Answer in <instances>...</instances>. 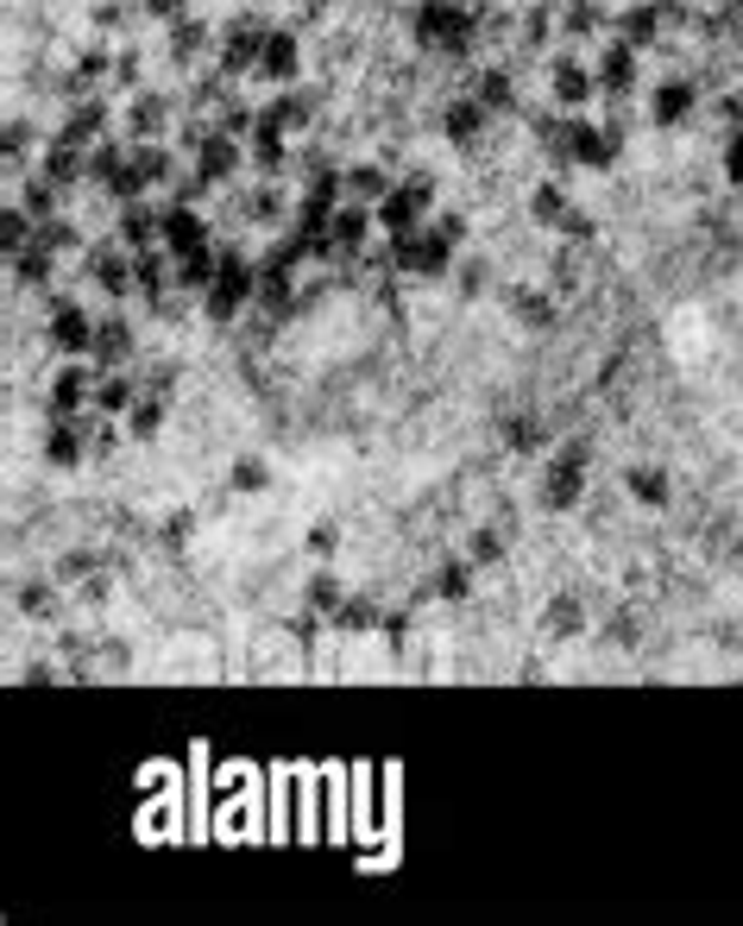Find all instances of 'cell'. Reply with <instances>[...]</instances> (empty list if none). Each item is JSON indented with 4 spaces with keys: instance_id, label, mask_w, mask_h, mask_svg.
<instances>
[{
    "instance_id": "6da1fadb",
    "label": "cell",
    "mask_w": 743,
    "mask_h": 926,
    "mask_svg": "<svg viewBox=\"0 0 743 926\" xmlns=\"http://www.w3.org/2000/svg\"><path fill=\"white\" fill-rule=\"evenodd\" d=\"M472 32H479V20H472V13H460L454 0H423V13H416V44H423V51L467 58V51H472Z\"/></svg>"
},
{
    "instance_id": "7a4b0ae2",
    "label": "cell",
    "mask_w": 743,
    "mask_h": 926,
    "mask_svg": "<svg viewBox=\"0 0 743 926\" xmlns=\"http://www.w3.org/2000/svg\"><path fill=\"white\" fill-rule=\"evenodd\" d=\"M253 296H258V265L240 259V252H221V271H215V284H208V296H202V309H208L215 322H234Z\"/></svg>"
},
{
    "instance_id": "3957f363",
    "label": "cell",
    "mask_w": 743,
    "mask_h": 926,
    "mask_svg": "<svg viewBox=\"0 0 743 926\" xmlns=\"http://www.w3.org/2000/svg\"><path fill=\"white\" fill-rule=\"evenodd\" d=\"M454 246H460V240H448V233L435 228V221H423L416 233L391 240V265H397V271H410V278H441V271L454 265Z\"/></svg>"
},
{
    "instance_id": "277c9868",
    "label": "cell",
    "mask_w": 743,
    "mask_h": 926,
    "mask_svg": "<svg viewBox=\"0 0 743 926\" xmlns=\"http://www.w3.org/2000/svg\"><path fill=\"white\" fill-rule=\"evenodd\" d=\"M157 183H176V158L157 145V139H133V158H126V177H120L114 202H139L145 190H157Z\"/></svg>"
},
{
    "instance_id": "5b68a950",
    "label": "cell",
    "mask_w": 743,
    "mask_h": 926,
    "mask_svg": "<svg viewBox=\"0 0 743 926\" xmlns=\"http://www.w3.org/2000/svg\"><path fill=\"white\" fill-rule=\"evenodd\" d=\"M429 209H435V190L423 183V177L391 183V195L378 202V228H385V240H404V233H416L423 221H429Z\"/></svg>"
},
{
    "instance_id": "8992f818",
    "label": "cell",
    "mask_w": 743,
    "mask_h": 926,
    "mask_svg": "<svg viewBox=\"0 0 743 926\" xmlns=\"http://www.w3.org/2000/svg\"><path fill=\"white\" fill-rule=\"evenodd\" d=\"M265 39H272V26L253 20V13H240L234 26H221V32H215V44H221V77L258 70V58H265Z\"/></svg>"
},
{
    "instance_id": "52a82bcc",
    "label": "cell",
    "mask_w": 743,
    "mask_h": 926,
    "mask_svg": "<svg viewBox=\"0 0 743 926\" xmlns=\"http://www.w3.org/2000/svg\"><path fill=\"white\" fill-rule=\"evenodd\" d=\"M580 492H587V447L573 442V447H561V454H554V466H548L542 504H548V511H573V504H580Z\"/></svg>"
},
{
    "instance_id": "ba28073f",
    "label": "cell",
    "mask_w": 743,
    "mask_h": 926,
    "mask_svg": "<svg viewBox=\"0 0 743 926\" xmlns=\"http://www.w3.org/2000/svg\"><path fill=\"white\" fill-rule=\"evenodd\" d=\"M51 348H58L63 360H89V353H95V322L82 315V303L51 309Z\"/></svg>"
},
{
    "instance_id": "9c48e42d",
    "label": "cell",
    "mask_w": 743,
    "mask_h": 926,
    "mask_svg": "<svg viewBox=\"0 0 743 926\" xmlns=\"http://www.w3.org/2000/svg\"><path fill=\"white\" fill-rule=\"evenodd\" d=\"M95 379L101 372L89 366V360H70V366L51 379V410H58V416H82V410L95 404Z\"/></svg>"
},
{
    "instance_id": "30bf717a",
    "label": "cell",
    "mask_w": 743,
    "mask_h": 926,
    "mask_svg": "<svg viewBox=\"0 0 743 926\" xmlns=\"http://www.w3.org/2000/svg\"><path fill=\"white\" fill-rule=\"evenodd\" d=\"M611 158H618V127H592V120H573V127H568V164L605 171Z\"/></svg>"
},
{
    "instance_id": "8fae6325",
    "label": "cell",
    "mask_w": 743,
    "mask_h": 926,
    "mask_svg": "<svg viewBox=\"0 0 743 926\" xmlns=\"http://www.w3.org/2000/svg\"><path fill=\"white\" fill-rule=\"evenodd\" d=\"M196 246H208V221L196 214V202H171L164 209V252L183 259V252H196Z\"/></svg>"
},
{
    "instance_id": "7c38bea8",
    "label": "cell",
    "mask_w": 743,
    "mask_h": 926,
    "mask_svg": "<svg viewBox=\"0 0 743 926\" xmlns=\"http://www.w3.org/2000/svg\"><path fill=\"white\" fill-rule=\"evenodd\" d=\"M89 278H95V290H108V296H126V290H133V246H95L89 252Z\"/></svg>"
},
{
    "instance_id": "4fadbf2b",
    "label": "cell",
    "mask_w": 743,
    "mask_h": 926,
    "mask_svg": "<svg viewBox=\"0 0 743 926\" xmlns=\"http://www.w3.org/2000/svg\"><path fill=\"white\" fill-rule=\"evenodd\" d=\"M82 435H89V429H82V416H58V423L44 429V461L63 466V473H70V466H82V454H89V442H82Z\"/></svg>"
},
{
    "instance_id": "5bb4252c",
    "label": "cell",
    "mask_w": 743,
    "mask_h": 926,
    "mask_svg": "<svg viewBox=\"0 0 743 926\" xmlns=\"http://www.w3.org/2000/svg\"><path fill=\"white\" fill-rule=\"evenodd\" d=\"M196 171L208 177V183H227V177L240 171V139L221 133V127H208V139L196 145Z\"/></svg>"
},
{
    "instance_id": "9a60e30c",
    "label": "cell",
    "mask_w": 743,
    "mask_h": 926,
    "mask_svg": "<svg viewBox=\"0 0 743 926\" xmlns=\"http://www.w3.org/2000/svg\"><path fill=\"white\" fill-rule=\"evenodd\" d=\"M693 101H700L693 82L668 77V82H655V95H649V120H655V127H681V120L693 114Z\"/></svg>"
},
{
    "instance_id": "2e32d148",
    "label": "cell",
    "mask_w": 743,
    "mask_h": 926,
    "mask_svg": "<svg viewBox=\"0 0 743 926\" xmlns=\"http://www.w3.org/2000/svg\"><path fill=\"white\" fill-rule=\"evenodd\" d=\"M303 120H309V101L284 89V95H272V101H265V108H258V127H253V133L291 139V133H303Z\"/></svg>"
},
{
    "instance_id": "e0dca14e",
    "label": "cell",
    "mask_w": 743,
    "mask_h": 926,
    "mask_svg": "<svg viewBox=\"0 0 743 926\" xmlns=\"http://www.w3.org/2000/svg\"><path fill=\"white\" fill-rule=\"evenodd\" d=\"M296 63H303V44H296V32H284V26H272V39H265V58H258V70H265V82H296Z\"/></svg>"
},
{
    "instance_id": "ac0fdd59",
    "label": "cell",
    "mask_w": 743,
    "mask_h": 926,
    "mask_svg": "<svg viewBox=\"0 0 743 926\" xmlns=\"http://www.w3.org/2000/svg\"><path fill=\"white\" fill-rule=\"evenodd\" d=\"M120 246H133V252H145V246H157L164 240V214H152L145 202H120Z\"/></svg>"
},
{
    "instance_id": "d6986e66",
    "label": "cell",
    "mask_w": 743,
    "mask_h": 926,
    "mask_svg": "<svg viewBox=\"0 0 743 926\" xmlns=\"http://www.w3.org/2000/svg\"><path fill=\"white\" fill-rule=\"evenodd\" d=\"M139 391H145V385H139L133 372L108 366V372L95 379V410H101V416H126V410L139 404Z\"/></svg>"
},
{
    "instance_id": "ffe728a7",
    "label": "cell",
    "mask_w": 743,
    "mask_h": 926,
    "mask_svg": "<svg viewBox=\"0 0 743 926\" xmlns=\"http://www.w3.org/2000/svg\"><path fill=\"white\" fill-rule=\"evenodd\" d=\"M89 360H101V366H126V360H133V322H126V315L95 322V353H89Z\"/></svg>"
},
{
    "instance_id": "44dd1931",
    "label": "cell",
    "mask_w": 743,
    "mask_h": 926,
    "mask_svg": "<svg viewBox=\"0 0 743 926\" xmlns=\"http://www.w3.org/2000/svg\"><path fill=\"white\" fill-rule=\"evenodd\" d=\"M599 95V70H587V63H554V101L561 108H587V101Z\"/></svg>"
},
{
    "instance_id": "7402d4cb",
    "label": "cell",
    "mask_w": 743,
    "mask_h": 926,
    "mask_svg": "<svg viewBox=\"0 0 743 926\" xmlns=\"http://www.w3.org/2000/svg\"><path fill=\"white\" fill-rule=\"evenodd\" d=\"M44 177H58L63 190H77V183H89V145H70V139H51V152H44Z\"/></svg>"
},
{
    "instance_id": "603a6c76",
    "label": "cell",
    "mask_w": 743,
    "mask_h": 926,
    "mask_svg": "<svg viewBox=\"0 0 743 926\" xmlns=\"http://www.w3.org/2000/svg\"><path fill=\"white\" fill-rule=\"evenodd\" d=\"M599 89H605V95H630V89H637V44H611L605 58H599Z\"/></svg>"
},
{
    "instance_id": "cb8c5ba5",
    "label": "cell",
    "mask_w": 743,
    "mask_h": 926,
    "mask_svg": "<svg viewBox=\"0 0 743 926\" xmlns=\"http://www.w3.org/2000/svg\"><path fill=\"white\" fill-rule=\"evenodd\" d=\"M101 133H108V108H101V101H77V108H70V120H63V133H58V139H70V145H89V152H95V145H101Z\"/></svg>"
},
{
    "instance_id": "d4e9b609",
    "label": "cell",
    "mask_w": 743,
    "mask_h": 926,
    "mask_svg": "<svg viewBox=\"0 0 743 926\" xmlns=\"http://www.w3.org/2000/svg\"><path fill=\"white\" fill-rule=\"evenodd\" d=\"M486 114H491V108H486V101H479V95H467V101H454L448 114H441V133H448V139H454V145H472V139L486 133Z\"/></svg>"
},
{
    "instance_id": "484cf974",
    "label": "cell",
    "mask_w": 743,
    "mask_h": 926,
    "mask_svg": "<svg viewBox=\"0 0 743 926\" xmlns=\"http://www.w3.org/2000/svg\"><path fill=\"white\" fill-rule=\"evenodd\" d=\"M328 233H334V252L347 259V252H366V240H372V214L366 209H334V221H328Z\"/></svg>"
},
{
    "instance_id": "4316f807",
    "label": "cell",
    "mask_w": 743,
    "mask_h": 926,
    "mask_svg": "<svg viewBox=\"0 0 743 926\" xmlns=\"http://www.w3.org/2000/svg\"><path fill=\"white\" fill-rule=\"evenodd\" d=\"M51 271H58V252L44 246V240H26L20 252H13V284H51Z\"/></svg>"
},
{
    "instance_id": "83f0119b",
    "label": "cell",
    "mask_w": 743,
    "mask_h": 926,
    "mask_svg": "<svg viewBox=\"0 0 743 926\" xmlns=\"http://www.w3.org/2000/svg\"><path fill=\"white\" fill-rule=\"evenodd\" d=\"M291 271H296V265H284L277 252L258 265V303L272 309V315H291Z\"/></svg>"
},
{
    "instance_id": "f1b7e54d",
    "label": "cell",
    "mask_w": 743,
    "mask_h": 926,
    "mask_svg": "<svg viewBox=\"0 0 743 926\" xmlns=\"http://www.w3.org/2000/svg\"><path fill=\"white\" fill-rule=\"evenodd\" d=\"M215 271H221V252H215V246H196V252H183V259H176V290H202V296H208V284H215Z\"/></svg>"
},
{
    "instance_id": "f546056e",
    "label": "cell",
    "mask_w": 743,
    "mask_h": 926,
    "mask_svg": "<svg viewBox=\"0 0 743 926\" xmlns=\"http://www.w3.org/2000/svg\"><path fill=\"white\" fill-rule=\"evenodd\" d=\"M126 158H133V145H114V139L95 145V152H89V183H95V190H114L120 177H126Z\"/></svg>"
},
{
    "instance_id": "4dcf8cb0",
    "label": "cell",
    "mask_w": 743,
    "mask_h": 926,
    "mask_svg": "<svg viewBox=\"0 0 743 926\" xmlns=\"http://www.w3.org/2000/svg\"><path fill=\"white\" fill-rule=\"evenodd\" d=\"M618 39L637 44V51H643V44H655V39H662V7H649V0H643V7H630L624 20H618Z\"/></svg>"
},
{
    "instance_id": "1f68e13d",
    "label": "cell",
    "mask_w": 743,
    "mask_h": 926,
    "mask_svg": "<svg viewBox=\"0 0 743 926\" xmlns=\"http://www.w3.org/2000/svg\"><path fill=\"white\" fill-rule=\"evenodd\" d=\"M126 127H133V139H157L164 127H171V101L164 95H139L133 114H126Z\"/></svg>"
},
{
    "instance_id": "d6a6232c",
    "label": "cell",
    "mask_w": 743,
    "mask_h": 926,
    "mask_svg": "<svg viewBox=\"0 0 743 926\" xmlns=\"http://www.w3.org/2000/svg\"><path fill=\"white\" fill-rule=\"evenodd\" d=\"M164 404H171V397H157V391H139V404L126 410V435H133V442H152L157 423H164Z\"/></svg>"
},
{
    "instance_id": "836d02e7",
    "label": "cell",
    "mask_w": 743,
    "mask_h": 926,
    "mask_svg": "<svg viewBox=\"0 0 743 926\" xmlns=\"http://www.w3.org/2000/svg\"><path fill=\"white\" fill-rule=\"evenodd\" d=\"M208 39H215V26L190 20V13H176V20H171V58H176V63H190Z\"/></svg>"
},
{
    "instance_id": "e575fe53",
    "label": "cell",
    "mask_w": 743,
    "mask_h": 926,
    "mask_svg": "<svg viewBox=\"0 0 743 926\" xmlns=\"http://www.w3.org/2000/svg\"><path fill=\"white\" fill-rule=\"evenodd\" d=\"M347 195H359V202H385V195H391V177L378 171V164H353V171H347Z\"/></svg>"
},
{
    "instance_id": "d590c367",
    "label": "cell",
    "mask_w": 743,
    "mask_h": 926,
    "mask_svg": "<svg viewBox=\"0 0 743 926\" xmlns=\"http://www.w3.org/2000/svg\"><path fill=\"white\" fill-rule=\"evenodd\" d=\"M32 233H39V221L26 214V202H20V209H7V214H0V252H7V259H13V252H20L26 240H32Z\"/></svg>"
},
{
    "instance_id": "8d00e7d4",
    "label": "cell",
    "mask_w": 743,
    "mask_h": 926,
    "mask_svg": "<svg viewBox=\"0 0 743 926\" xmlns=\"http://www.w3.org/2000/svg\"><path fill=\"white\" fill-rule=\"evenodd\" d=\"M58 195H63L58 177H32V183H26V214H32V221H51V214H58Z\"/></svg>"
},
{
    "instance_id": "74e56055",
    "label": "cell",
    "mask_w": 743,
    "mask_h": 926,
    "mask_svg": "<svg viewBox=\"0 0 743 926\" xmlns=\"http://www.w3.org/2000/svg\"><path fill=\"white\" fill-rule=\"evenodd\" d=\"M630 499H643V504H668V473L662 466H630Z\"/></svg>"
},
{
    "instance_id": "f35d334b",
    "label": "cell",
    "mask_w": 743,
    "mask_h": 926,
    "mask_svg": "<svg viewBox=\"0 0 743 926\" xmlns=\"http://www.w3.org/2000/svg\"><path fill=\"white\" fill-rule=\"evenodd\" d=\"M505 442L517 447V454H536V447L548 442V429H542V416H510L505 423Z\"/></svg>"
},
{
    "instance_id": "ab89813d",
    "label": "cell",
    "mask_w": 743,
    "mask_h": 926,
    "mask_svg": "<svg viewBox=\"0 0 743 926\" xmlns=\"http://www.w3.org/2000/svg\"><path fill=\"white\" fill-rule=\"evenodd\" d=\"M472 95H479L491 114H498V108H510V101H517V89H510L505 70H486V77H472Z\"/></svg>"
},
{
    "instance_id": "60d3db41",
    "label": "cell",
    "mask_w": 743,
    "mask_h": 926,
    "mask_svg": "<svg viewBox=\"0 0 743 926\" xmlns=\"http://www.w3.org/2000/svg\"><path fill=\"white\" fill-rule=\"evenodd\" d=\"M253 164H258L265 177H277L284 164H291V145H284V139H272V133H253Z\"/></svg>"
},
{
    "instance_id": "b9f144b4",
    "label": "cell",
    "mask_w": 743,
    "mask_h": 926,
    "mask_svg": "<svg viewBox=\"0 0 743 926\" xmlns=\"http://www.w3.org/2000/svg\"><path fill=\"white\" fill-rule=\"evenodd\" d=\"M529 214H536V221H568V195L554 190V183H536V195H529Z\"/></svg>"
},
{
    "instance_id": "7bdbcfd3",
    "label": "cell",
    "mask_w": 743,
    "mask_h": 926,
    "mask_svg": "<svg viewBox=\"0 0 743 926\" xmlns=\"http://www.w3.org/2000/svg\"><path fill=\"white\" fill-rule=\"evenodd\" d=\"M32 240H44V246H51V252H70V246H82V233L70 228L63 214H51V221H39V233H32Z\"/></svg>"
},
{
    "instance_id": "ee69618b",
    "label": "cell",
    "mask_w": 743,
    "mask_h": 926,
    "mask_svg": "<svg viewBox=\"0 0 743 926\" xmlns=\"http://www.w3.org/2000/svg\"><path fill=\"white\" fill-rule=\"evenodd\" d=\"M309 605H315V612H328V617H340V605H347V598H340V580H334V574H315V580H309Z\"/></svg>"
},
{
    "instance_id": "f6af8a7d",
    "label": "cell",
    "mask_w": 743,
    "mask_h": 926,
    "mask_svg": "<svg viewBox=\"0 0 743 926\" xmlns=\"http://www.w3.org/2000/svg\"><path fill=\"white\" fill-rule=\"evenodd\" d=\"M26 145H32V127H26V120H7V127H0V152H7V164H20Z\"/></svg>"
},
{
    "instance_id": "bcb514c9",
    "label": "cell",
    "mask_w": 743,
    "mask_h": 926,
    "mask_svg": "<svg viewBox=\"0 0 743 926\" xmlns=\"http://www.w3.org/2000/svg\"><path fill=\"white\" fill-rule=\"evenodd\" d=\"M429 586H435L441 598H467V593H472V586H467V567H460V561H448V567H441Z\"/></svg>"
},
{
    "instance_id": "7dc6e473",
    "label": "cell",
    "mask_w": 743,
    "mask_h": 926,
    "mask_svg": "<svg viewBox=\"0 0 743 926\" xmlns=\"http://www.w3.org/2000/svg\"><path fill=\"white\" fill-rule=\"evenodd\" d=\"M568 127L573 120H536V139H542L554 158H568Z\"/></svg>"
},
{
    "instance_id": "c3c4849f",
    "label": "cell",
    "mask_w": 743,
    "mask_h": 926,
    "mask_svg": "<svg viewBox=\"0 0 743 926\" xmlns=\"http://www.w3.org/2000/svg\"><path fill=\"white\" fill-rule=\"evenodd\" d=\"M265 461H234V492H265Z\"/></svg>"
},
{
    "instance_id": "681fc988",
    "label": "cell",
    "mask_w": 743,
    "mask_h": 926,
    "mask_svg": "<svg viewBox=\"0 0 743 926\" xmlns=\"http://www.w3.org/2000/svg\"><path fill=\"white\" fill-rule=\"evenodd\" d=\"M517 315H523L529 329H548V322H554V309H548V296H536V290H529V296H517Z\"/></svg>"
},
{
    "instance_id": "f907efd6",
    "label": "cell",
    "mask_w": 743,
    "mask_h": 926,
    "mask_svg": "<svg viewBox=\"0 0 743 926\" xmlns=\"http://www.w3.org/2000/svg\"><path fill=\"white\" fill-rule=\"evenodd\" d=\"M108 70H114V63L101 58V51H89V58L77 63V70H70V89H82V82H95V77H108Z\"/></svg>"
},
{
    "instance_id": "816d5d0a",
    "label": "cell",
    "mask_w": 743,
    "mask_h": 926,
    "mask_svg": "<svg viewBox=\"0 0 743 926\" xmlns=\"http://www.w3.org/2000/svg\"><path fill=\"white\" fill-rule=\"evenodd\" d=\"M246 214H253V221H277V214H284V195H277V190H258L253 202H246Z\"/></svg>"
},
{
    "instance_id": "f5cc1de1",
    "label": "cell",
    "mask_w": 743,
    "mask_h": 926,
    "mask_svg": "<svg viewBox=\"0 0 743 926\" xmlns=\"http://www.w3.org/2000/svg\"><path fill=\"white\" fill-rule=\"evenodd\" d=\"M599 20H605L599 7H568V32H573V39H587V32H599Z\"/></svg>"
},
{
    "instance_id": "db71d44e",
    "label": "cell",
    "mask_w": 743,
    "mask_h": 926,
    "mask_svg": "<svg viewBox=\"0 0 743 926\" xmlns=\"http://www.w3.org/2000/svg\"><path fill=\"white\" fill-rule=\"evenodd\" d=\"M505 555V542H498V530H479V536H472V561H479V567H491V561Z\"/></svg>"
},
{
    "instance_id": "11a10c76",
    "label": "cell",
    "mask_w": 743,
    "mask_h": 926,
    "mask_svg": "<svg viewBox=\"0 0 743 926\" xmlns=\"http://www.w3.org/2000/svg\"><path fill=\"white\" fill-rule=\"evenodd\" d=\"M309 548H315V555H334V548H340V530H334V523H315V530H309Z\"/></svg>"
},
{
    "instance_id": "9f6ffc18",
    "label": "cell",
    "mask_w": 743,
    "mask_h": 926,
    "mask_svg": "<svg viewBox=\"0 0 743 926\" xmlns=\"http://www.w3.org/2000/svg\"><path fill=\"white\" fill-rule=\"evenodd\" d=\"M724 171H731V183H743V133H731V145H724Z\"/></svg>"
},
{
    "instance_id": "6f0895ef",
    "label": "cell",
    "mask_w": 743,
    "mask_h": 926,
    "mask_svg": "<svg viewBox=\"0 0 743 926\" xmlns=\"http://www.w3.org/2000/svg\"><path fill=\"white\" fill-rule=\"evenodd\" d=\"M89 435H95V442H89L95 454H114V442H120V429H114V423H95Z\"/></svg>"
},
{
    "instance_id": "680465c9",
    "label": "cell",
    "mask_w": 743,
    "mask_h": 926,
    "mask_svg": "<svg viewBox=\"0 0 743 926\" xmlns=\"http://www.w3.org/2000/svg\"><path fill=\"white\" fill-rule=\"evenodd\" d=\"M190 530H196V517H190V511H176V517L164 523V542H183V536H190Z\"/></svg>"
},
{
    "instance_id": "91938a15",
    "label": "cell",
    "mask_w": 743,
    "mask_h": 926,
    "mask_svg": "<svg viewBox=\"0 0 743 926\" xmlns=\"http://www.w3.org/2000/svg\"><path fill=\"white\" fill-rule=\"evenodd\" d=\"M20 605H26V612H51V593H44V586H26V593H20Z\"/></svg>"
},
{
    "instance_id": "94428289",
    "label": "cell",
    "mask_w": 743,
    "mask_h": 926,
    "mask_svg": "<svg viewBox=\"0 0 743 926\" xmlns=\"http://www.w3.org/2000/svg\"><path fill=\"white\" fill-rule=\"evenodd\" d=\"M183 7H190V0H145V13H157V20H176Z\"/></svg>"
},
{
    "instance_id": "6125c7cd",
    "label": "cell",
    "mask_w": 743,
    "mask_h": 926,
    "mask_svg": "<svg viewBox=\"0 0 743 926\" xmlns=\"http://www.w3.org/2000/svg\"><path fill=\"white\" fill-rule=\"evenodd\" d=\"M114 77L126 82V89H133V82H139V58H114Z\"/></svg>"
},
{
    "instance_id": "be15d7a7",
    "label": "cell",
    "mask_w": 743,
    "mask_h": 926,
    "mask_svg": "<svg viewBox=\"0 0 743 926\" xmlns=\"http://www.w3.org/2000/svg\"><path fill=\"white\" fill-rule=\"evenodd\" d=\"M435 228L448 233V240H467V221H460V214H441V221H435Z\"/></svg>"
},
{
    "instance_id": "e7e4bbea",
    "label": "cell",
    "mask_w": 743,
    "mask_h": 926,
    "mask_svg": "<svg viewBox=\"0 0 743 926\" xmlns=\"http://www.w3.org/2000/svg\"><path fill=\"white\" fill-rule=\"evenodd\" d=\"M561 228H568V240H587V233H592V221H587V214H568Z\"/></svg>"
}]
</instances>
